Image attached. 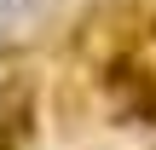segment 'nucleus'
Wrapping results in <instances>:
<instances>
[{
  "instance_id": "nucleus-1",
  "label": "nucleus",
  "mask_w": 156,
  "mask_h": 150,
  "mask_svg": "<svg viewBox=\"0 0 156 150\" xmlns=\"http://www.w3.org/2000/svg\"><path fill=\"white\" fill-rule=\"evenodd\" d=\"M29 127H35V87L17 75L0 87V150H23Z\"/></svg>"
}]
</instances>
